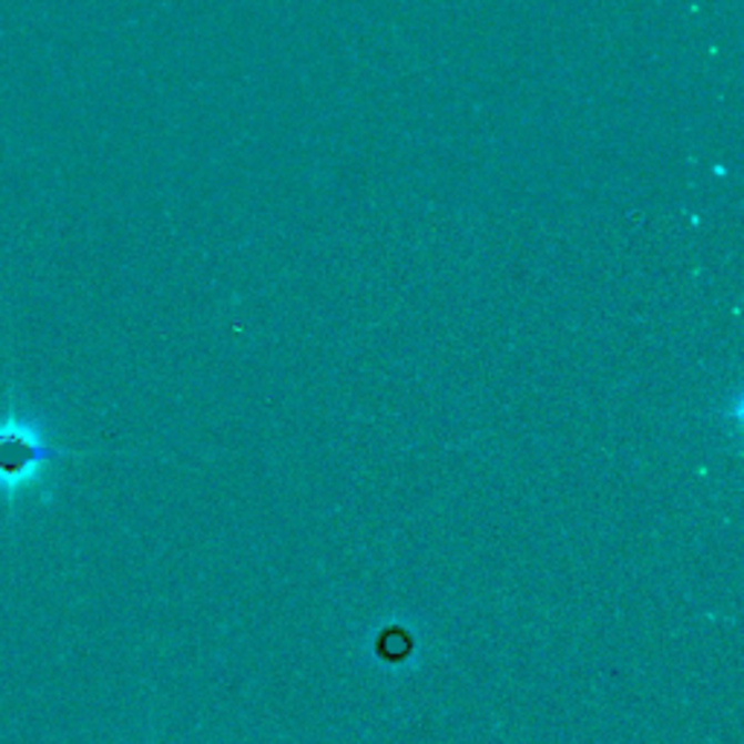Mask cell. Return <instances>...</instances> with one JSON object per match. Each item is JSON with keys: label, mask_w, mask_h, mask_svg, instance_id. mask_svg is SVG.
<instances>
[{"label": "cell", "mask_w": 744, "mask_h": 744, "mask_svg": "<svg viewBox=\"0 0 744 744\" xmlns=\"http://www.w3.org/2000/svg\"><path fill=\"white\" fill-rule=\"evenodd\" d=\"M79 451L68 448L47 446L27 425L3 422L0 425V483L18 486L30 480L32 471L50 460H62V457H77Z\"/></svg>", "instance_id": "obj_1"}]
</instances>
